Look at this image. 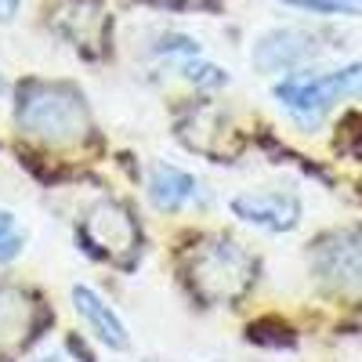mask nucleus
Masks as SVG:
<instances>
[{
	"label": "nucleus",
	"mask_w": 362,
	"mask_h": 362,
	"mask_svg": "<svg viewBox=\"0 0 362 362\" xmlns=\"http://www.w3.org/2000/svg\"><path fill=\"white\" fill-rule=\"evenodd\" d=\"M37 362H69L66 355H44V358H37Z\"/></svg>",
	"instance_id": "dca6fc26"
},
{
	"label": "nucleus",
	"mask_w": 362,
	"mask_h": 362,
	"mask_svg": "<svg viewBox=\"0 0 362 362\" xmlns=\"http://www.w3.org/2000/svg\"><path fill=\"white\" fill-rule=\"evenodd\" d=\"M18 4H22V0H0V22H11Z\"/></svg>",
	"instance_id": "2eb2a0df"
},
{
	"label": "nucleus",
	"mask_w": 362,
	"mask_h": 362,
	"mask_svg": "<svg viewBox=\"0 0 362 362\" xmlns=\"http://www.w3.org/2000/svg\"><path fill=\"white\" fill-rule=\"evenodd\" d=\"M276 98L297 127L315 131L326 112L344 98H362V62L329 73H290L276 83Z\"/></svg>",
	"instance_id": "f257e3e1"
},
{
	"label": "nucleus",
	"mask_w": 362,
	"mask_h": 362,
	"mask_svg": "<svg viewBox=\"0 0 362 362\" xmlns=\"http://www.w3.org/2000/svg\"><path fill=\"white\" fill-rule=\"evenodd\" d=\"M87 232H90V239H95L98 247H105V250H131L134 239H138L134 221L127 218V210L116 206V203H98L95 210H90Z\"/></svg>",
	"instance_id": "6e6552de"
},
{
	"label": "nucleus",
	"mask_w": 362,
	"mask_h": 362,
	"mask_svg": "<svg viewBox=\"0 0 362 362\" xmlns=\"http://www.w3.org/2000/svg\"><path fill=\"white\" fill-rule=\"evenodd\" d=\"M315 54H322V37L300 25H283L264 33L254 47V66L261 73H290L312 62Z\"/></svg>",
	"instance_id": "39448f33"
},
{
	"label": "nucleus",
	"mask_w": 362,
	"mask_h": 362,
	"mask_svg": "<svg viewBox=\"0 0 362 362\" xmlns=\"http://www.w3.org/2000/svg\"><path fill=\"white\" fill-rule=\"evenodd\" d=\"M18 250H22V232H18V228L0 235V264L11 261V257H18Z\"/></svg>",
	"instance_id": "4468645a"
},
{
	"label": "nucleus",
	"mask_w": 362,
	"mask_h": 362,
	"mask_svg": "<svg viewBox=\"0 0 362 362\" xmlns=\"http://www.w3.org/2000/svg\"><path fill=\"white\" fill-rule=\"evenodd\" d=\"M250 272H254V261L232 247V243H221V247H210L196 268H192V279L199 283V293L206 300H228V297H239L243 286L250 283Z\"/></svg>",
	"instance_id": "7ed1b4c3"
},
{
	"label": "nucleus",
	"mask_w": 362,
	"mask_h": 362,
	"mask_svg": "<svg viewBox=\"0 0 362 362\" xmlns=\"http://www.w3.org/2000/svg\"><path fill=\"white\" fill-rule=\"evenodd\" d=\"M148 196H153V203L163 206V210H177V206H185L189 199L199 196V185H196V177L189 170L156 163L153 167V181H148Z\"/></svg>",
	"instance_id": "1a4fd4ad"
},
{
	"label": "nucleus",
	"mask_w": 362,
	"mask_h": 362,
	"mask_svg": "<svg viewBox=\"0 0 362 362\" xmlns=\"http://www.w3.org/2000/svg\"><path fill=\"white\" fill-rule=\"evenodd\" d=\"M250 341H257V344H293V334L283 326V322H276V319H268V322H254L250 326Z\"/></svg>",
	"instance_id": "ddd939ff"
},
{
	"label": "nucleus",
	"mask_w": 362,
	"mask_h": 362,
	"mask_svg": "<svg viewBox=\"0 0 362 362\" xmlns=\"http://www.w3.org/2000/svg\"><path fill=\"white\" fill-rule=\"evenodd\" d=\"M228 206H232V214L239 221L257 225L264 232H290L300 221V199L293 192H276V189L243 192V196H235Z\"/></svg>",
	"instance_id": "423d86ee"
},
{
	"label": "nucleus",
	"mask_w": 362,
	"mask_h": 362,
	"mask_svg": "<svg viewBox=\"0 0 362 362\" xmlns=\"http://www.w3.org/2000/svg\"><path fill=\"white\" fill-rule=\"evenodd\" d=\"M279 4L326 15V18H362V0H279Z\"/></svg>",
	"instance_id": "9b49d317"
},
{
	"label": "nucleus",
	"mask_w": 362,
	"mask_h": 362,
	"mask_svg": "<svg viewBox=\"0 0 362 362\" xmlns=\"http://www.w3.org/2000/svg\"><path fill=\"white\" fill-rule=\"evenodd\" d=\"M18 119L29 134L51 141H76L87 131V109L80 95L54 83H29L18 105Z\"/></svg>",
	"instance_id": "f03ea898"
},
{
	"label": "nucleus",
	"mask_w": 362,
	"mask_h": 362,
	"mask_svg": "<svg viewBox=\"0 0 362 362\" xmlns=\"http://www.w3.org/2000/svg\"><path fill=\"white\" fill-rule=\"evenodd\" d=\"M4 90H8V83H4V73H0V95H4Z\"/></svg>",
	"instance_id": "f3484780"
},
{
	"label": "nucleus",
	"mask_w": 362,
	"mask_h": 362,
	"mask_svg": "<svg viewBox=\"0 0 362 362\" xmlns=\"http://www.w3.org/2000/svg\"><path fill=\"white\" fill-rule=\"evenodd\" d=\"M312 268L329 290H362V235L337 232L312 250Z\"/></svg>",
	"instance_id": "20e7f679"
},
{
	"label": "nucleus",
	"mask_w": 362,
	"mask_h": 362,
	"mask_svg": "<svg viewBox=\"0 0 362 362\" xmlns=\"http://www.w3.org/2000/svg\"><path fill=\"white\" fill-rule=\"evenodd\" d=\"M177 69H181L185 80H192L199 87H221V83H228V73L221 66H210V62H177Z\"/></svg>",
	"instance_id": "f8f14e48"
},
{
	"label": "nucleus",
	"mask_w": 362,
	"mask_h": 362,
	"mask_svg": "<svg viewBox=\"0 0 362 362\" xmlns=\"http://www.w3.org/2000/svg\"><path fill=\"white\" fill-rule=\"evenodd\" d=\"M73 305H76L80 319L90 326V334H95L105 348H116V351H119V348L131 344L124 319H119V315L105 305L102 293H95L90 286H73Z\"/></svg>",
	"instance_id": "0eeeda50"
},
{
	"label": "nucleus",
	"mask_w": 362,
	"mask_h": 362,
	"mask_svg": "<svg viewBox=\"0 0 362 362\" xmlns=\"http://www.w3.org/2000/svg\"><path fill=\"white\" fill-rule=\"evenodd\" d=\"M58 25H62L73 40L90 47V44L102 40L105 15H102V8L95 4V0H73V4L66 8V15H58Z\"/></svg>",
	"instance_id": "9d476101"
}]
</instances>
